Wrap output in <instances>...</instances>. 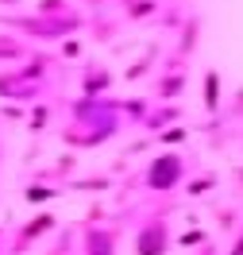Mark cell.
I'll return each instance as SVG.
<instances>
[{
    "label": "cell",
    "instance_id": "obj_3",
    "mask_svg": "<svg viewBox=\"0 0 243 255\" xmlns=\"http://www.w3.org/2000/svg\"><path fill=\"white\" fill-rule=\"evenodd\" d=\"M205 105H209V112L220 105V74H216V70L205 74Z\"/></svg>",
    "mask_w": 243,
    "mask_h": 255
},
{
    "label": "cell",
    "instance_id": "obj_2",
    "mask_svg": "<svg viewBox=\"0 0 243 255\" xmlns=\"http://www.w3.org/2000/svg\"><path fill=\"white\" fill-rule=\"evenodd\" d=\"M139 255H162L166 252V228L162 224H147L143 232H139Z\"/></svg>",
    "mask_w": 243,
    "mask_h": 255
},
{
    "label": "cell",
    "instance_id": "obj_5",
    "mask_svg": "<svg viewBox=\"0 0 243 255\" xmlns=\"http://www.w3.org/2000/svg\"><path fill=\"white\" fill-rule=\"evenodd\" d=\"M47 197H54V190H47V186H31L27 190V201H47Z\"/></svg>",
    "mask_w": 243,
    "mask_h": 255
},
{
    "label": "cell",
    "instance_id": "obj_4",
    "mask_svg": "<svg viewBox=\"0 0 243 255\" xmlns=\"http://www.w3.org/2000/svg\"><path fill=\"white\" fill-rule=\"evenodd\" d=\"M89 255H112V236L108 232H93L89 236Z\"/></svg>",
    "mask_w": 243,
    "mask_h": 255
},
{
    "label": "cell",
    "instance_id": "obj_1",
    "mask_svg": "<svg viewBox=\"0 0 243 255\" xmlns=\"http://www.w3.org/2000/svg\"><path fill=\"white\" fill-rule=\"evenodd\" d=\"M185 174V162L181 155H162V159L151 162V170H147V186L151 190H174Z\"/></svg>",
    "mask_w": 243,
    "mask_h": 255
}]
</instances>
